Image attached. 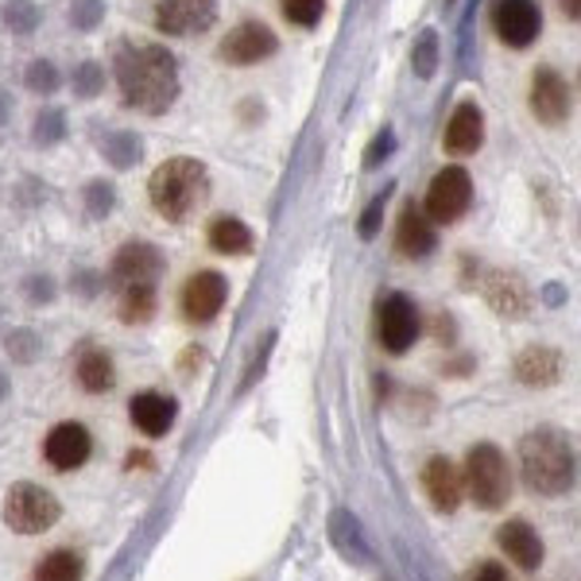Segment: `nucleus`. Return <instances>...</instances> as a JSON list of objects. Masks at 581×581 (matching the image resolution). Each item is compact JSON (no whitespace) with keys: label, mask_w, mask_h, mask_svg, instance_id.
I'll list each match as a JSON object with an SVG mask.
<instances>
[{"label":"nucleus","mask_w":581,"mask_h":581,"mask_svg":"<svg viewBox=\"0 0 581 581\" xmlns=\"http://www.w3.org/2000/svg\"><path fill=\"white\" fill-rule=\"evenodd\" d=\"M116 86L124 105L139 113H167L179 98V66L175 55L159 43H121L116 47Z\"/></svg>","instance_id":"1"},{"label":"nucleus","mask_w":581,"mask_h":581,"mask_svg":"<svg viewBox=\"0 0 581 581\" xmlns=\"http://www.w3.org/2000/svg\"><path fill=\"white\" fill-rule=\"evenodd\" d=\"M519 473L524 484L539 496H562L578 481V458H573V446L562 431H527L519 438Z\"/></svg>","instance_id":"2"},{"label":"nucleus","mask_w":581,"mask_h":581,"mask_svg":"<svg viewBox=\"0 0 581 581\" xmlns=\"http://www.w3.org/2000/svg\"><path fill=\"white\" fill-rule=\"evenodd\" d=\"M210 194V171L198 159H167L148 182V198L167 222H182Z\"/></svg>","instance_id":"3"},{"label":"nucleus","mask_w":581,"mask_h":581,"mask_svg":"<svg viewBox=\"0 0 581 581\" xmlns=\"http://www.w3.org/2000/svg\"><path fill=\"white\" fill-rule=\"evenodd\" d=\"M461 484H466V492L473 496V504L484 507V512L504 507L507 500H512V469H507L504 450L492 443L469 446Z\"/></svg>","instance_id":"4"},{"label":"nucleus","mask_w":581,"mask_h":581,"mask_svg":"<svg viewBox=\"0 0 581 581\" xmlns=\"http://www.w3.org/2000/svg\"><path fill=\"white\" fill-rule=\"evenodd\" d=\"M63 519V504L51 489L35 481H16L4 496V524L16 535H43Z\"/></svg>","instance_id":"5"},{"label":"nucleus","mask_w":581,"mask_h":581,"mask_svg":"<svg viewBox=\"0 0 581 581\" xmlns=\"http://www.w3.org/2000/svg\"><path fill=\"white\" fill-rule=\"evenodd\" d=\"M469 202H473V182L466 167H443L426 190V217L438 225H454L458 217H466Z\"/></svg>","instance_id":"6"},{"label":"nucleus","mask_w":581,"mask_h":581,"mask_svg":"<svg viewBox=\"0 0 581 581\" xmlns=\"http://www.w3.org/2000/svg\"><path fill=\"white\" fill-rule=\"evenodd\" d=\"M377 329H380V345H384L392 357H400V353H407L411 345L418 342V329H423V322H418V306L415 299L400 295V291H392V295L380 303V319H377Z\"/></svg>","instance_id":"7"},{"label":"nucleus","mask_w":581,"mask_h":581,"mask_svg":"<svg viewBox=\"0 0 581 581\" xmlns=\"http://www.w3.org/2000/svg\"><path fill=\"white\" fill-rule=\"evenodd\" d=\"M164 276V256L148 241H129L121 245V253L113 256V283L116 291H129V287H156Z\"/></svg>","instance_id":"8"},{"label":"nucleus","mask_w":581,"mask_h":581,"mask_svg":"<svg viewBox=\"0 0 581 581\" xmlns=\"http://www.w3.org/2000/svg\"><path fill=\"white\" fill-rule=\"evenodd\" d=\"M276 51H279L276 32H271L268 24H260V20H245V24H237L225 35L217 55L230 66H256V63H264V58L276 55Z\"/></svg>","instance_id":"9"},{"label":"nucleus","mask_w":581,"mask_h":581,"mask_svg":"<svg viewBox=\"0 0 581 581\" xmlns=\"http://www.w3.org/2000/svg\"><path fill=\"white\" fill-rule=\"evenodd\" d=\"M156 27L167 35H202L217 16V0H152Z\"/></svg>","instance_id":"10"},{"label":"nucleus","mask_w":581,"mask_h":581,"mask_svg":"<svg viewBox=\"0 0 581 581\" xmlns=\"http://www.w3.org/2000/svg\"><path fill=\"white\" fill-rule=\"evenodd\" d=\"M90 454H93V438L82 423L51 426L47 443H43V458H47V466L58 469V473H75V469H82L86 461H90Z\"/></svg>","instance_id":"11"},{"label":"nucleus","mask_w":581,"mask_h":581,"mask_svg":"<svg viewBox=\"0 0 581 581\" xmlns=\"http://www.w3.org/2000/svg\"><path fill=\"white\" fill-rule=\"evenodd\" d=\"M496 35L507 47H532L543 32V12L535 0H500L496 4Z\"/></svg>","instance_id":"12"},{"label":"nucleus","mask_w":581,"mask_h":581,"mask_svg":"<svg viewBox=\"0 0 581 581\" xmlns=\"http://www.w3.org/2000/svg\"><path fill=\"white\" fill-rule=\"evenodd\" d=\"M225 295H230L225 276H217V271H198L182 287V314L194 326H205V322L217 319V311L225 306Z\"/></svg>","instance_id":"13"},{"label":"nucleus","mask_w":581,"mask_h":581,"mask_svg":"<svg viewBox=\"0 0 581 581\" xmlns=\"http://www.w3.org/2000/svg\"><path fill=\"white\" fill-rule=\"evenodd\" d=\"M423 492L431 496L434 512H458L461 500H466V484H461V469L454 466L446 454H434L423 466Z\"/></svg>","instance_id":"14"},{"label":"nucleus","mask_w":581,"mask_h":581,"mask_svg":"<svg viewBox=\"0 0 581 581\" xmlns=\"http://www.w3.org/2000/svg\"><path fill=\"white\" fill-rule=\"evenodd\" d=\"M532 113L539 116L543 124H550V129L570 116V86H566V78L558 75V70H550V66L535 70V78H532Z\"/></svg>","instance_id":"15"},{"label":"nucleus","mask_w":581,"mask_h":581,"mask_svg":"<svg viewBox=\"0 0 581 581\" xmlns=\"http://www.w3.org/2000/svg\"><path fill=\"white\" fill-rule=\"evenodd\" d=\"M481 291L492 311L504 314V319H524L532 311V291H527L524 276H516V271H489Z\"/></svg>","instance_id":"16"},{"label":"nucleus","mask_w":581,"mask_h":581,"mask_svg":"<svg viewBox=\"0 0 581 581\" xmlns=\"http://www.w3.org/2000/svg\"><path fill=\"white\" fill-rule=\"evenodd\" d=\"M496 547L504 550V558H512L519 570H539L543 558H547V547H543L539 532H535L527 519H507L496 532Z\"/></svg>","instance_id":"17"},{"label":"nucleus","mask_w":581,"mask_h":581,"mask_svg":"<svg viewBox=\"0 0 581 581\" xmlns=\"http://www.w3.org/2000/svg\"><path fill=\"white\" fill-rule=\"evenodd\" d=\"M132 423H136L139 434H148V438H164L167 431L175 426V415H179V403L164 392H139L129 407Z\"/></svg>","instance_id":"18"},{"label":"nucleus","mask_w":581,"mask_h":581,"mask_svg":"<svg viewBox=\"0 0 581 581\" xmlns=\"http://www.w3.org/2000/svg\"><path fill=\"white\" fill-rule=\"evenodd\" d=\"M481 144H484V113H481V105H473V101H461V105L454 109L450 124H446V148H450L454 156H473Z\"/></svg>","instance_id":"19"},{"label":"nucleus","mask_w":581,"mask_h":581,"mask_svg":"<svg viewBox=\"0 0 581 581\" xmlns=\"http://www.w3.org/2000/svg\"><path fill=\"white\" fill-rule=\"evenodd\" d=\"M562 377V353L550 345H532L516 357V380L527 388H550Z\"/></svg>","instance_id":"20"},{"label":"nucleus","mask_w":581,"mask_h":581,"mask_svg":"<svg viewBox=\"0 0 581 581\" xmlns=\"http://www.w3.org/2000/svg\"><path fill=\"white\" fill-rule=\"evenodd\" d=\"M395 245H400V253L411 256V260H423V256L434 248V222L418 210L415 202L403 205L400 230H395Z\"/></svg>","instance_id":"21"},{"label":"nucleus","mask_w":581,"mask_h":581,"mask_svg":"<svg viewBox=\"0 0 581 581\" xmlns=\"http://www.w3.org/2000/svg\"><path fill=\"white\" fill-rule=\"evenodd\" d=\"M78 384H82L86 392H93V395L109 392V388L116 384L113 357H109L105 349H86L82 357H78Z\"/></svg>","instance_id":"22"},{"label":"nucleus","mask_w":581,"mask_h":581,"mask_svg":"<svg viewBox=\"0 0 581 581\" xmlns=\"http://www.w3.org/2000/svg\"><path fill=\"white\" fill-rule=\"evenodd\" d=\"M86 578V558L70 547H58L35 566L32 581H82Z\"/></svg>","instance_id":"23"},{"label":"nucleus","mask_w":581,"mask_h":581,"mask_svg":"<svg viewBox=\"0 0 581 581\" xmlns=\"http://www.w3.org/2000/svg\"><path fill=\"white\" fill-rule=\"evenodd\" d=\"M210 248L222 256H245L253 248V230L241 217H217L210 225Z\"/></svg>","instance_id":"24"},{"label":"nucleus","mask_w":581,"mask_h":581,"mask_svg":"<svg viewBox=\"0 0 581 581\" xmlns=\"http://www.w3.org/2000/svg\"><path fill=\"white\" fill-rule=\"evenodd\" d=\"M101 152H105V159L116 171H129V167H136L139 156H144V139H139L136 132H113V136H105Z\"/></svg>","instance_id":"25"},{"label":"nucleus","mask_w":581,"mask_h":581,"mask_svg":"<svg viewBox=\"0 0 581 581\" xmlns=\"http://www.w3.org/2000/svg\"><path fill=\"white\" fill-rule=\"evenodd\" d=\"M156 319V287H129L121 291V322L144 326Z\"/></svg>","instance_id":"26"},{"label":"nucleus","mask_w":581,"mask_h":581,"mask_svg":"<svg viewBox=\"0 0 581 581\" xmlns=\"http://www.w3.org/2000/svg\"><path fill=\"white\" fill-rule=\"evenodd\" d=\"M4 27L12 35H32L40 27V9H35V0H9L4 4Z\"/></svg>","instance_id":"27"},{"label":"nucleus","mask_w":581,"mask_h":581,"mask_svg":"<svg viewBox=\"0 0 581 581\" xmlns=\"http://www.w3.org/2000/svg\"><path fill=\"white\" fill-rule=\"evenodd\" d=\"M63 136H66V116H63V109H43V113H35L32 139L40 144V148H51V144H58Z\"/></svg>","instance_id":"28"},{"label":"nucleus","mask_w":581,"mask_h":581,"mask_svg":"<svg viewBox=\"0 0 581 581\" xmlns=\"http://www.w3.org/2000/svg\"><path fill=\"white\" fill-rule=\"evenodd\" d=\"M279 12H283V20H291V24L314 27L322 20V12H326V0H279Z\"/></svg>","instance_id":"29"},{"label":"nucleus","mask_w":581,"mask_h":581,"mask_svg":"<svg viewBox=\"0 0 581 581\" xmlns=\"http://www.w3.org/2000/svg\"><path fill=\"white\" fill-rule=\"evenodd\" d=\"M116 205V190L109 179H93L90 187H86V213L90 217H109Z\"/></svg>","instance_id":"30"},{"label":"nucleus","mask_w":581,"mask_h":581,"mask_svg":"<svg viewBox=\"0 0 581 581\" xmlns=\"http://www.w3.org/2000/svg\"><path fill=\"white\" fill-rule=\"evenodd\" d=\"M411 63H415L418 78H434V70H438V35H434V32L418 35L415 51H411Z\"/></svg>","instance_id":"31"},{"label":"nucleus","mask_w":581,"mask_h":581,"mask_svg":"<svg viewBox=\"0 0 581 581\" xmlns=\"http://www.w3.org/2000/svg\"><path fill=\"white\" fill-rule=\"evenodd\" d=\"M24 82H27V90H32V93H55L63 78H58L55 63H47V58H35V63L24 70Z\"/></svg>","instance_id":"32"},{"label":"nucleus","mask_w":581,"mask_h":581,"mask_svg":"<svg viewBox=\"0 0 581 581\" xmlns=\"http://www.w3.org/2000/svg\"><path fill=\"white\" fill-rule=\"evenodd\" d=\"M101 16H105V0H75L70 4V24L78 32H93L101 24Z\"/></svg>","instance_id":"33"},{"label":"nucleus","mask_w":581,"mask_h":581,"mask_svg":"<svg viewBox=\"0 0 581 581\" xmlns=\"http://www.w3.org/2000/svg\"><path fill=\"white\" fill-rule=\"evenodd\" d=\"M101 86H105V75H101V63H82L75 70V90H78V98H98L101 93Z\"/></svg>","instance_id":"34"},{"label":"nucleus","mask_w":581,"mask_h":581,"mask_svg":"<svg viewBox=\"0 0 581 581\" xmlns=\"http://www.w3.org/2000/svg\"><path fill=\"white\" fill-rule=\"evenodd\" d=\"M4 349H9V357H16V360H35V353H40V342H35V334L32 329H12L9 334V342H4Z\"/></svg>","instance_id":"35"},{"label":"nucleus","mask_w":581,"mask_h":581,"mask_svg":"<svg viewBox=\"0 0 581 581\" xmlns=\"http://www.w3.org/2000/svg\"><path fill=\"white\" fill-rule=\"evenodd\" d=\"M384 198H388V190L377 198V202H369V210L360 213L357 233H360V237H365V241H372V237H377V233H380V222H384Z\"/></svg>","instance_id":"36"},{"label":"nucleus","mask_w":581,"mask_h":581,"mask_svg":"<svg viewBox=\"0 0 581 581\" xmlns=\"http://www.w3.org/2000/svg\"><path fill=\"white\" fill-rule=\"evenodd\" d=\"M392 148H395V132L392 129H380V136L372 139L369 152H365V167H369V171H372V167H380L388 156H392Z\"/></svg>","instance_id":"37"},{"label":"nucleus","mask_w":581,"mask_h":581,"mask_svg":"<svg viewBox=\"0 0 581 581\" xmlns=\"http://www.w3.org/2000/svg\"><path fill=\"white\" fill-rule=\"evenodd\" d=\"M469 581H512V578H507V570L500 562H484V566H477V573Z\"/></svg>","instance_id":"38"},{"label":"nucleus","mask_w":581,"mask_h":581,"mask_svg":"<svg viewBox=\"0 0 581 581\" xmlns=\"http://www.w3.org/2000/svg\"><path fill=\"white\" fill-rule=\"evenodd\" d=\"M434 334H438V342H446V345L454 342V319H450V314H438V322H434Z\"/></svg>","instance_id":"39"},{"label":"nucleus","mask_w":581,"mask_h":581,"mask_svg":"<svg viewBox=\"0 0 581 581\" xmlns=\"http://www.w3.org/2000/svg\"><path fill=\"white\" fill-rule=\"evenodd\" d=\"M558 4H562L566 20H578L581 16V0H558Z\"/></svg>","instance_id":"40"},{"label":"nucleus","mask_w":581,"mask_h":581,"mask_svg":"<svg viewBox=\"0 0 581 581\" xmlns=\"http://www.w3.org/2000/svg\"><path fill=\"white\" fill-rule=\"evenodd\" d=\"M9 116H12V98L0 90V124H9Z\"/></svg>","instance_id":"41"},{"label":"nucleus","mask_w":581,"mask_h":581,"mask_svg":"<svg viewBox=\"0 0 581 581\" xmlns=\"http://www.w3.org/2000/svg\"><path fill=\"white\" fill-rule=\"evenodd\" d=\"M152 461V454H144V450H136V454H129V469H144Z\"/></svg>","instance_id":"42"},{"label":"nucleus","mask_w":581,"mask_h":581,"mask_svg":"<svg viewBox=\"0 0 581 581\" xmlns=\"http://www.w3.org/2000/svg\"><path fill=\"white\" fill-rule=\"evenodd\" d=\"M27 291H32L35 299H51V283H32Z\"/></svg>","instance_id":"43"},{"label":"nucleus","mask_w":581,"mask_h":581,"mask_svg":"<svg viewBox=\"0 0 581 581\" xmlns=\"http://www.w3.org/2000/svg\"><path fill=\"white\" fill-rule=\"evenodd\" d=\"M9 395V380H4V372H0V400Z\"/></svg>","instance_id":"44"}]
</instances>
